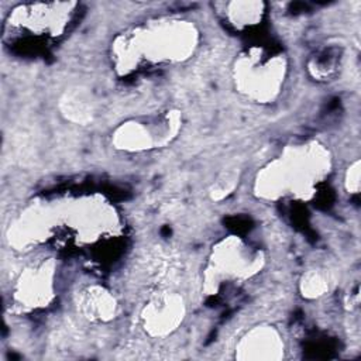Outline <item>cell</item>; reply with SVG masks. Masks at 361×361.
Segmentation results:
<instances>
[{"label":"cell","instance_id":"cell-1","mask_svg":"<svg viewBox=\"0 0 361 361\" xmlns=\"http://www.w3.org/2000/svg\"><path fill=\"white\" fill-rule=\"evenodd\" d=\"M199 38V30L188 20L147 21L116 35L110 47L111 65L118 75H128L144 66L179 63L195 54Z\"/></svg>","mask_w":361,"mask_h":361},{"label":"cell","instance_id":"cell-2","mask_svg":"<svg viewBox=\"0 0 361 361\" xmlns=\"http://www.w3.org/2000/svg\"><path fill=\"white\" fill-rule=\"evenodd\" d=\"M331 171V155L319 141L286 145L254 179V195L264 200H309Z\"/></svg>","mask_w":361,"mask_h":361},{"label":"cell","instance_id":"cell-3","mask_svg":"<svg viewBox=\"0 0 361 361\" xmlns=\"http://www.w3.org/2000/svg\"><path fill=\"white\" fill-rule=\"evenodd\" d=\"M286 73V58L282 54L268 52L262 47L244 49L233 65L237 92L258 104L272 103L279 96Z\"/></svg>","mask_w":361,"mask_h":361},{"label":"cell","instance_id":"cell-4","mask_svg":"<svg viewBox=\"0 0 361 361\" xmlns=\"http://www.w3.org/2000/svg\"><path fill=\"white\" fill-rule=\"evenodd\" d=\"M264 264L265 255L261 250L238 235L223 237L212 247L203 272V290L214 295L224 282L247 281L261 272Z\"/></svg>","mask_w":361,"mask_h":361},{"label":"cell","instance_id":"cell-5","mask_svg":"<svg viewBox=\"0 0 361 361\" xmlns=\"http://www.w3.org/2000/svg\"><path fill=\"white\" fill-rule=\"evenodd\" d=\"M182 127V114L166 110L155 116L130 118L120 123L111 133V144L123 152H145L166 147Z\"/></svg>","mask_w":361,"mask_h":361},{"label":"cell","instance_id":"cell-6","mask_svg":"<svg viewBox=\"0 0 361 361\" xmlns=\"http://www.w3.org/2000/svg\"><path fill=\"white\" fill-rule=\"evenodd\" d=\"M76 3H25L14 7L6 20V32L34 38H58L66 30Z\"/></svg>","mask_w":361,"mask_h":361},{"label":"cell","instance_id":"cell-7","mask_svg":"<svg viewBox=\"0 0 361 361\" xmlns=\"http://www.w3.org/2000/svg\"><path fill=\"white\" fill-rule=\"evenodd\" d=\"M56 265L54 258L25 265L11 285V303L17 312L45 309L55 299Z\"/></svg>","mask_w":361,"mask_h":361},{"label":"cell","instance_id":"cell-8","mask_svg":"<svg viewBox=\"0 0 361 361\" xmlns=\"http://www.w3.org/2000/svg\"><path fill=\"white\" fill-rule=\"evenodd\" d=\"M186 316V303L179 292L159 290L149 296L141 309V326L154 338L172 334Z\"/></svg>","mask_w":361,"mask_h":361},{"label":"cell","instance_id":"cell-9","mask_svg":"<svg viewBox=\"0 0 361 361\" xmlns=\"http://www.w3.org/2000/svg\"><path fill=\"white\" fill-rule=\"evenodd\" d=\"M285 357V341L272 324L261 323L248 329L234 347L240 361H279Z\"/></svg>","mask_w":361,"mask_h":361},{"label":"cell","instance_id":"cell-10","mask_svg":"<svg viewBox=\"0 0 361 361\" xmlns=\"http://www.w3.org/2000/svg\"><path fill=\"white\" fill-rule=\"evenodd\" d=\"M78 307L83 317L93 323H109L117 316L116 296L102 285H89L79 292Z\"/></svg>","mask_w":361,"mask_h":361},{"label":"cell","instance_id":"cell-11","mask_svg":"<svg viewBox=\"0 0 361 361\" xmlns=\"http://www.w3.org/2000/svg\"><path fill=\"white\" fill-rule=\"evenodd\" d=\"M59 113L65 120L86 126L93 121L96 116V100L92 92L82 86L66 89L58 100Z\"/></svg>","mask_w":361,"mask_h":361},{"label":"cell","instance_id":"cell-12","mask_svg":"<svg viewBox=\"0 0 361 361\" xmlns=\"http://www.w3.org/2000/svg\"><path fill=\"white\" fill-rule=\"evenodd\" d=\"M223 6L224 18L238 31L258 25L265 16L264 1H228Z\"/></svg>","mask_w":361,"mask_h":361},{"label":"cell","instance_id":"cell-13","mask_svg":"<svg viewBox=\"0 0 361 361\" xmlns=\"http://www.w3.org/2000/svg\"><path fill=\"white\" fill-rule=\"evenodd\" d=\"M331 283V276L327 269L312 268L305 271L300 276L299 292L305 299H319L330 290Z\"/></svg>","mask_w":361,"mask_h":361},{"label":"cell","instance_id":"cell-14","mask_svg":"<svg viewBox=\"0 0 361 361\" xmlns=\"http://www.w3.org/2000/svg\"><path fill=\"white\" fill-rule=\"evenodd\" d=\"M238 180L240 173L235 169H226L220 172L209 189L210 199L213 202H221L227 199L235 190Z\"/></svg>","mask_w":361,"mask_h":361},{"label":"cell","instance_id":"cell-15","mask_svg":"<svg viewBox=\"0 0 361 361\" xmlns=\"http://www.w3.org/2000/svg\"><path fill=\"white\" fill-rule=\"evenodd\" d=\"M336 66V55L331 51H322L309 62V71L316 79H326Z\"/></svg>","mask_w":361,"mask_h":361},{"label":"cell","instance_id":"cell-16","mask_svg":"<svg viewBox=\"0 0 361 361\" xmlns=\"http://www.w3.org/2000/svg\"><path fill=\"white\" fill-rule=\"evenodd\" d=\"M344 186L348 193L360 192V159H355L345 171Z\"/></svg>","mask_w":361,"mask_h":361}]
</instances>
